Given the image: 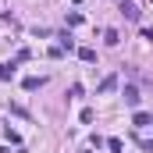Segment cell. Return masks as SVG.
<instances>
[{
  "instance_id": "1",
  "label": "cell",
  "mask_w": 153,
  "mask_h": 153,
  "mask_svg": "<svg viewBox=\"0 0 153 153\" xmlns=\"http://www.w3.org/2000/svg\"><path fill=\"white\" fill-rule=\"evenodd\" d=\"M117 11H121L128 22H139V7H135L132 0H121V4H117Z\"/></svg>"
},
{
  "instance_id": "2",
  "label": "cell",
  "mask_w": 153,
  "mask_h": 153,
  "mask_svg": "<svg viewBox=\"0 0 153 153\" xmlns=\"http://www.w3.org/2000/svg\"><path fill=\"white\" fill-rule=\"evenodd\" d=\"M121 96H125V103H128V107H139V89H135V85H125V89H121Z\"/></svg>"
},
{
  "instance_id": "3",
  "label": "cell",
  "mask_w": 153,
  "mask_h": 153,
  "mask_svg": "<svg viewBox=\"0 0 153 153\" xmlns=\"http://www.w3.org/2000/svg\"><path fill=\"white\" fill-rule=\"evenodd\" d=\"M132 125H135V128H146V125H153V117H150V114H143V111H135Z\"/></svg>"
},
{
  "instance_id": "4",
  "label": "cell",
  "mask_w": 153,
  "mask_h": 153,
  "mask_svg": "<svg viewBox=\"0 0 153 153\" xmlns=\"http://www.w3.org/2000/svg\"><path fill=\"white\" fill-rule=\"evenodd\" d=\"M14 78V64H0V82H11Z\"/></svg>"
},
{
  "instance_id": "5",
  "label": "cell",
  "mask_w": 153,
  "mask_h": 153,
  "mask_svg": "<svg viewBox=\"0 0 153 153\" xmlns=\"http://www.w3.org/2000/svg\"><path fill=\"white\" fill-rule=\"evenodd\" d=\"M114 85H117V75H107V78H103V82H100V93H111Z\"/></svg>"
},
{
  "instance_id": "6",
  "label": "cell",
  "mask_w": 153,
  "mask_h": 153,
  "mask_svg": "<svg viewBox=\"0 0 153 153\" xmlns=\"http://www.w3.org/2000/svg\"><path fill=\"white\" fill-rule=\"evenodd\" d=\"M78 57H82L85 64H93V61H96V50H89V46H82V50H78Z\"/></svg>"
},
{
  "instance_id": "7",
  "label": "cell",
  "mask_w": 153,
  "mask_h": 153,
  "mask_svg": "<svg viewBox=\"0 0 153 153\" xmlns=\"http://www.w3.org/2000/svg\"><path fill=\"white\" fill-rule=\"evenodd\" d=\"M57 46H61V50H71L75 43H71V36H68V32H61V36H57Z\"/></svg>"
},
{
  "instance_id": "8",
  "label": "cell",
  "mask_w": 153,
  "mask_h": 153,
  "mask_svg": "<svg viewBox=\"0 0 153 153\" xmlns=\"http://www.w3.org/2000/svg\"><path fill=\"white\" fill-rule=\"evenodd\" d=\"M43 82H46V78H36V75H32V78H25V89H29V93H32V89H39V85H43Z\"/></svg>"
},
{
  "instance_id": "9",
  "label": "cell",
  "mask_w": 153,
  "mask_h": 153,
  "mask_svg": "<svg viewBox=\"0 0 153 153\" xmlns=\"http://www.w3.org/2000/svg\"><path fill=\"white\" fill-rule=\"evenodd\" d=\"M103 39H107L111 46H117V39H121V36H117V29H107V32H103Z\"/></svg>"
},
{
  "instance_id": "10",
  "label": "cell",
  "mask_w": 153,
  "mask_h": 153,
  "mask_svg": "<svg viewBox=\"0 0 153 153\" xmlns=\"http://www.w3.org/2000/svg\"><path fill=\"white\" fill-rule=\"evenodd\" d=\"M107 150H111V153H121V139H107Z\"/></svg>"
},
{
  "instance_id": "11",
  "label": "cell",
  "mask_w": 153,
  "mask_h": 153,
  "mask_svg": "<svg viewBox=\"0 0 153 153\" xmlns=\"http://www.w3.org/2000/svg\"><path fill=\"white\" fill-rule=\"evenodd\" d=\"M150 117H153V114H150Z\"/></svg>"
}]
</instances>
